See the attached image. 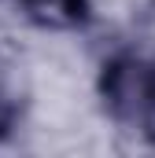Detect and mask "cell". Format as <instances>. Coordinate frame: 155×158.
<instances>
[{"label":"cell","mask_w":155,"mask_h":158,"mask_svg":"<svg viewBox=\"0 0 155 158\" xmlns=\"http://www.w3.org/2000/svg\"><path fill=\"white\" fill-rule=\"evenodd\" d=\"M19 118H22V103H19V96H15L11 88L0 85V143L19 129Z\"/></svg>","instance_id":"3"},{"label":"cell","mask_w":155,"mask_h":158,"mask_svg":"<svg viewBox=\"0 0 155 158\" xmlns=\"http://www.w3.org/2000/svg\"><path fill=\"white\" fill-rule=\"evenodd\" d=\"M104 110L129 132L155 143V59L148 55H115L100 70Z\"/></svg>","instance_id":"1"},{"label":"cell","mask_w":155,"mask_h":158,"mask_svg":"<svg viewBox=\"0 0 155 158\" xmlns=\"http://www.w3.org/2000/svg\"><path fill=\"white\" fill-rule=\"evenodd\" d=\"M15 4L41 30H81L92 19L89 0H15Z\"/></svg>","instance_id":"2"}]
</instances>
